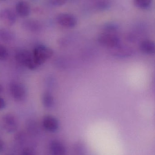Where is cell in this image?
Segmentation results:
<instances>
[{
	"label": "cell",
	"instance_id": "obj_1",
	"mask_svg": "<svg viewBox=\"0 0 155 155\" xmlns=\"http://www.w3.org/2000/svg\"><path fill=\"white\" fill-rule=\"evenodd\" d=\"M97 40L100 45L111 49L121 45V41L116 33L103 31L99 35Z\"/></svg>",
	"mask_w": 155,
	"mask_h": 155
},
{
	"label": "cell",
	"instance_id": "obj_2",
	"mask_svg": "<svg viewBox=\"0 0 155 155\" xmlns=\"http://www.w3.org/2000/svg\"><path fill=\"white\" fill-rule=\"evenodd\" d=\"M32 54L35 62L40 66L52 57L54 51L49 47L39 45L35 48Z\"/></svg>",
	"mask_w": 155,
	"mask_h": 155
},
{
	"label": "cell",
	"instance_id": "obj_3",
	"mask_svg": "<svg viewBox=\"0 0 155 155\" xmlns=\"http://www.w3.org/2000/svg\"><path fill=\"white\" fill-rule=\"evenodd\" d=\"M15 59L17 62L30 70H35L39 66L35 61L33 54L27 50L19 51L15 55Z\"/></svg>",
	"mask_w": 155,
	"mask_h": 155
},
{
	"label": "cell",
	"instance_id": "obj_4",
	"mask_svg": "<svg viewBox=\"0 0 155 155\" xmlns=\"http://www.w3.org/2000/svg\"><path fill=\"white\" fill-rule=\"evenodd\" d=\"M10 91L13 98L17 102H22L26 97L25 87L20 82H12L10 85Z\"/></svg>",
	"mask_w": 155,
	"mask_h": 155
},
{
	"label": "cell",
	"instance_id": "obj_5",
	"mask_svg": "<svg viewBox=\"0 0 155 155\" xmlns=\"http://www.w3.org/2000/svg\"><path fill=\"white\" fill-rule=\"evenodd\" d=\"M56 20L59 25L65 28H73L77 23L76 17L74 15L68 13L60 14L56 17Z\"/></svg>",
	"mask_w": 155,
	"mask_h": 155
},
{
	"label": "cell",
	"instance_id": "obj_6",
	"mask_svg": "<svg viewBox=\"0 0 155 155\" xmlns=\"http://www.w3.org/2000/svg\"><path fill=\"white\" fill-rule=\"evenodd\" d=\"M2 122L3 127L8 133H13L18 128V120L16 117L12 114H5L2 117Z\"/></svg>",
	"mask_w": 155,
	"mask_h": 155
},
{
	"label": "cell",
	"instance_id": "obj_7",
	"mask_svg": "<svg viewBox=\"0 0 155 155\" xmlns=\"http://www.w3.org/2000/svg\"><path fill=\"white\" fill-rule=\"evenodd\" d=\"M16 16L14 12L9 8L0 10V21L8 26H12L15 23Z\"/></svg>",
	"mask_w": 155,
	"mask_h": 155
},
{
	"label": "cell",
	"instance_id": "obj_8",
	"mask_svg": "<svg viewBox=\"0 0 155 155\" xmlns=\"http://www.w3.org/2000/svg\"><path fill=\"white\" fill-rule=\"evenodd\" d=\"M42 124L44 127L49 132H56L59 127L58 120L53 116L49 115L43 117Z\"/></svg>",
	"mask_w": 155,
	"mask_h": 155
},
{
	"label": "cell",
	"instance_id": "obj_9",
	"mask_svg": "<svg viewBox=\"0 0 155 155\" xmlns=\"http://www.w3.org/2000/svg\"><path fill=\"white\" fill-rule=\"evenodd\" d=\"M22 27L26 30L32 32H38L42 29V24L37 20L28 19L24 21Z\"/></svg>",
	"mask_w": 155,
	"mask_h": 155
},
{
	"label": "cell",
	"instance_id": "obj_10",
	"mask_svg": "<svg viewBox=\"0 0 155 155\" xmlns=\"http://www.w3.org/2000/svg\"><path fill=\"white\" fill-rule=\"evenodd\" d=\"M50 148L52 155H66V154L65 146L58 140L52 141L50 144Z\"/></svg>",
	"mask_w": 155,
	"mask_h": 155
},
{
	"label": "cell",
	"instance_id": "obj_11",
	"mask_svg": "<svg viewBox=\"0 0 155 155\" xmlns=\"http://www.w3.org/2000/svg\"><path fill=\"white\" fill-rule=\"evenodd\" d=\"M17 14L22 17L28 16L31 13V7L28 2L24 1H19L15 6Z\"/></svg>",
	"mask_w": 155,
	"mask_h": 155
},
{
	"label": "cell",
	"instance_id": "obj_12",
	"mask_svg": "<svg viewBox=\"0 0 155 155\" xmlns=\"http://www.w3.org/2000/svg\"><path fill=\"white\" fill-rule=\"evenodd\" d=\"M140 49L144 53L152 55L155 53L154 43L151 40H143L140 43Z\"/></svg>",
	"mask_w": 155,
	"mask_h": 155
},
{
	"label": "cell",
	"instance_id": "obj_13",
	"mask_svg": "<svg viewBox=\"0 0 155 155\" xmlns=\"http://www.w3.org/2000/svg\"><path fill=\"white\" fill-rule=\"evenodd\" d=\"M42 102L45 107L50 108L54 104V98L50 92H45L44 93L42 97Z\"/></svg>",
	"mask_w": 155,
	"mask_h": 155
},
{
	"label": "cell",
	"instance_id": "obj_14",
	"mask_svg": "<svg viewBox=\"0 0 155 155\" xmlns=\"http://www.w3.org/2000/svg\"><path fill=\"white\" fill-rule=\"evenodd\" d=\"M14 38V35L12 32L5 29L0 28V40L5 42H11Z\"/></svg>",
	"mask_w": 155,
	"mask_h": 155
},
{
	"label": "cell",
	"instance_id": "obj_15",
	"mask_svg": "<svg viewBox=\"0 0 155 155\" xmlns=\"http://www.w3.org/2000/svg\"><path fill=\"white\" fill-rule=\"evenodd\" d=\"M134 4L139 9L146 10L152 5L153 0H133Z\"/></svg>",
	"mask_w": 155,
	"mask_h": 155
},
{
	"label": "cell",
	"instance_id": "obj_16",
	"mask_svg": "<svg viewBox=\"0 0 155 155\" xmlns=\"http://www.w3.org/2000/svg\"><path fill=\"white\" fill-rule=\"evenodd\" d=\"M118 30V26L113 23H108L104 26L103 31L108 32L116 33Z\"/></svg>",
	"mask_w": 155,
	"mask_h": 155
},
{
	"label": "cell",
	"instance_id": "obj_17",
	"mask_svg": "<svg viewBox=\"0 0 155 155\" xmlns=\"http://www.w3.org/2000/svg\"><path fill=\"white\" fill-rule=\"evenodd\" d=\"M8 56V51L5 46L0 44V61H5Z\"/></svg>",
	"mask_w": 155,
	"mask_h": 155
},
{
	"label": "cell",
	"instance_id": "obj_18",
	"mask_svg": "<svg viewBox=\"0 0 155 155\" xmlns=\"http://www.w3.org/2000/svg\"><path fill=\"white\" fill-rule=\"evenodd\" d=\"M109 4L107 0H100L97 2L96 6L100 10H105L109 6Z\"/></svg>",
	"mask_w": 155,
	"mask_h": 155
},
{
	"label": "cell",
	"instance_id": "obj_19",
	"mask_svg": "<svg viewBox=\"0 0 155 155\" xmlns=\"http://www.w3.org/2000/svg\"><path fill=\"white\" fill-rule=\"evenodd\" d=\"M67 0H50L51 3L55 6H61L63 5L67 2Z\"/></svg>",
	"mask_w": 155,
	"mask_h": 155
},
{
	"label": "cell",
	"instance_id": "obj_20",
	"mask_svg": "<svg viewBox=\"0 0 155 155\" xmlns=\"http://www.w3.org/2000/svg\"><path fill=\"white\" fill-rule=\"evenodd\" d=\"M22 155H36V153L32 148H25L22 152Z\"/></svg>",
	"mask_w": 155,
	"mask_h": 155
},
{
	"label": "cell",
	"instance_id": "obj_21",
	"mask_svg": "<svg viewBox=\"0 0 155 155\" xmlns=\"http://www.w3.org/2000/svg\"><path fill=\"white\" fill-rule=\"evenodd\" d=\"M6 103L2 97H0V110L4 109L5 107Z\"/></svg>",
	"mask_w": 155,
	"mask_h": 155
},
{
	"label": "cell",
	"instance_id": "obj_22",
	"mask_svg": "<svg viewBox=\"0 0 155 155\" xmlns=\"http://www.w3.org/2000/svg\"><path fill=\"white\" fill-rule=\"evenodd\" d=\"M4 147V143L2 138L0 137V152L2 151Z\"/></svg>",
	"mask_w": 155,
	"mask_h": 155
},
{
	"label": "cell",
	"instance_id": "obj_23",
	"mask_svg": "<svg viewBox=\"0 0 155 155\" xmlns=\"http://www.w3.org/2000/svg\"><path fill=\"white\" fill-rule=\"evenodd\" d=\"M3 91V87L2 85L0 84V93H2Z\"/></svg>",
	"mask_w": 155,
	"mask_h": 155
},
{
	"label": "cell",
	"instance_id": "obj_24",
	"mask_svg": "<svg viewBox=\"0 0 155 155\" xmlns=\"http://www.w3.org/2000/svg\"><path fill=\"white\" fill-rule=\"evenodd\" d=\"M13 155V154H8V155Z\"/></svg>",
	"mask_w": 155,
	"mask_h": 155
},
{
	"label": "cell",
	"instance_id": "obj_25",
	"mask_svg": "<svg viewBox=\"0 0 155 155\" xmlns=\"http://www.w3.org/2000/svg\"><path fill=\"white\" fill-rule=\"evenodd\" d=\"M2 1H6V0H2Z\"/></svg>",
	"mask_w": 155,
	"mask_h": 155
}]
</instances>
